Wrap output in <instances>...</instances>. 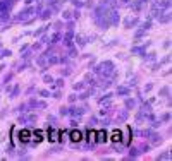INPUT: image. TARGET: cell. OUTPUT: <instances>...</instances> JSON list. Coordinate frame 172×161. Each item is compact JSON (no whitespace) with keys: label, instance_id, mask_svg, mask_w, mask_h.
Masks as SVG:
<instances>
[{"label":"cell","instance_id":"obj_3","mask_svg":"<svg viewBox=\"0 0 172 161\" xmlns=\"http://www.w3.org/2000/svg\"><path fill=\"white\" fill-rule=\"evenodd\" d=\"M96 141H100V142H105L107 141V132L105 130H100V132H96Z\"/></svg>","mask_w":172,"mask_h":161},{"label":"cell","instance_id":"obj_2","mask_svg":"<svg viewBox=\"0 0 172 161\" xmlns=\"http://www.w3.org/2000/svg\"><path fill=\"white\" fill-rule=\"evenodd\" d=\"M29 135H31V132H29V130H21V132H19V139L22 141V142L29 141Z\"/></svg>","mask_w":172,"mask_h":161},{"label":"cell","instance_id":"obj_4","mask_svg":"<svg viewBox=\"0 0 172 161\" xmlns=\"http://www.w3.org/2000/svg\"><path fill=\"white\" fill-rule=\"evenodd\" d=\"M120 137H122V134H120V130H114V132L110 134V139H112L114 142H119V141H120Z\"/></svg>","mask_w":172,"mask_h":161},{"label":"cell","instance_id":"obj_5","mask_svg":"<svg viewBox=\"0 0 172 161\" xmlns=\"http://www.w3.org/2000/svg\"><path fill=\"white\" fill-rule=\"evenodd\" d=\"M48 135H50V137H48L50 141H55V139H57V137H55V135H57V132H55V130H52V129L48 130Z\"/></svg>","mask_w":172,"mask_h":161},{"label":"cell","instance_id":"obj_1","mask_svg":"<svg viewBox=\"0 0 172 161\" xmlns=\"http://www.w3.org/2000/svg\"><path fill=\"white\" fill-rule=\"evenodd\" d=\"M81 139H83V134H81V130H72V132H71V141L77 142V141H81Z\"/></svg>","mask_w":172,"mask_h":161}]
</instances>
